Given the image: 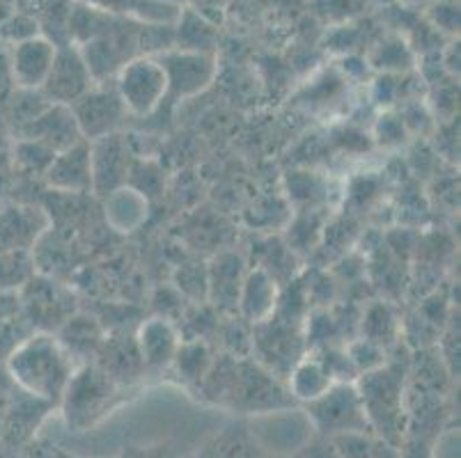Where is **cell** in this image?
<instances>
[{"mask_svg":"<svg viewBox=\"0 0 461 458\" xmlns=\"http://www.w3.org/2000/svg\"><path fill=\"white\" fill-rule=\"evenodd\" d=\"M49 179L56 184L58 188H81L90 186L92 184V158L90 151L86 147H69V149L60 151L53 158L51 167H49Z\"/></svg>","mask_w":461,"mask_h":458,"instance_id":"obj_9","label":"cell"},{"mask_svg":"<svg viewBox=\"0 0 461 458\" xmlns=\"http://www.w3.org/2000/svg\"><path fill=\"white\" fill-rule=\"evenodd\" d=\"M167 92V76L161 62L152 58L129 60L117 76V96L136 115H148Z\"/></svg>","mask_w":461,"mask_h":458,"instance_id":"obj_2","label":"cell"},{"mask_svg":"<svg viewBox=\"0 0 461 458\" xmlns=\"http://www.w3.org/2000/svg\"><path fill=\"white\" fill-rule=\"evenodd\" d=\"M310 418L324 434H363L367 415L354 388L338 385L310 401Z\"/></svg>","mask_w":461,"mask_h":458,"instance_id":"obj_3","label":"cell"},{"mask_svg":"<svg viewBox=\"0 0 461 458\" xmlns=\"http://www.w3.org/2000/svg\"><path fill=\"white\" fill-rule=\"evenodd\" d=\"M124 103L113 92H86L71 108L78 131L87 138H106L120 124Z\"/></svg>","mask_w":461,"mask_h":458,"instance_id":"obj_4","label":"cell"},{"mask_svg":"<svg viewBox=\"0 0 461 458\" xmlns=\"http://www.w3.org/2000/svg\"><path fill=\"white\" fill-rule=\"evenodd\" d=\"M32 131H35L32 140L41 142L56 154L77 145V136L81 133L77 120H74V112L62 106L51 108L49 112L37 117L35 124H32Z\"/></svg>","mask_w":461,"mask_h":458,"instance_id":"obj_8","label":"cell"},{"mask_svg":"<svg viewBox=\"0 0 461 458\" xmlns=\"http://www.w3.org/2000/svg\"><path fill=\"white\" fill-rule=\"evenodd\" d=\"M161 65L167 76V90H175L177 94L203 90L213 76V62L200 53H173L161 58Z\"/></svg>","mask_w":461,"mask_h":458,"instance_id":"obj_6","label":"cell"},{"mask_svg":"<svg viewBox=\"0 0 461 458\" xmlns=\"http://www.w3.org/2000/svg\"><path fill=\"white\" fill-rule=\"evenodd\" d=\"M10 372L16 383L31 394L56 399L69 385L71 364L56 339L37 335L12 353Z\"/></svg>","mask_w":461,"mask_h":458,"instance_id":"obj_1","label":"cell"},{"mask_svg":"<svg viewBox=\"0 0 461 458\" xmlns=\"http://www.w3.org/2000/svg\"><path fill=\"white\" fill-rule=\"evenodd\" d=\"M56 58V46L46 40H23L16 44L14 50V78L21 87H40L49 78V71Z\"/></svg>","mask_w":461,"mask_h":458,"instance_id":"obj_7","label":"cell"},{"mask_svg":"<svg viewBox=\"0 0 461 458\" xmlns=\"http://www.w3.org/2000/svg\"><path fill=\"white\" fill-rule=\"evenodd\" d=\"M330 383H333V376L321 363H303L292 376L294 394L299 399H308V401H314L329 392Z\"/></svg>","mask_w":461,"mask_h":458,"instance_id":"obj_12","label":"cell"},{"mask_svg":"<svg viewBox=\"0 0 461 458\" xmlns=\"http://www.w3.org/2000/svg\"><path fill=\"white\" fill-rule=\"evenodd\" d=\"M86 5L92 7V10L106 12V14L108 12H113V14H127V12H131V14L142 16V19H145L142 7H148L149 19L158 21V23L170 21L175 16V12H167L173 10V7L166 5V3H154V0H86Z\"/></svg>","mask_w":461,"mask_h":458,"instance_id":"obj_13","label":"cell"},{"mask_svg":"<svg viewBox=\"0 0 461 458\" xmlns=\"http://www.w3.org/2000/svg\"><path fill=\"white\" fill-rule=\"evenodd\" d=\"M90 81L92 76L87 71L86 62H83L81 53L78 50H56V58H53V67L49 71V78H46V90L49 94L56 96L62 103H74V101L81 99L86 92H90Z\"/></svg>","mask_w":461,"mask_h":458,"instance_id":"obj_5","label":"cell"},{"mask_svg":"<svg viewBox=\"0 0 461 458\" xmlns=\"http://www.w3.org/2000/svg\"><path fill=\"white\" fill-rule=\"evenodd\" d=\"M140 351L145 360L152 364H163L177 351V337L173 328L163 321H149L140 330Z\"/></svg>","mask_w":461,"mask_h":458,"instance_id":"obj_10","label":"cell"},{"mask_svg":"<svg viewBox=\"0 0 461 458\" xmlns=\"http://www.w3.org/2000/svg\"><path fill=\"white\" fill-rule=\"evenodd\" d=\"M276 308V283L264 271H255L246 280L244 289V310L250 319L269 317Z\"/></svg>","mask_w":461,"mask_h":458,"instance_id":"obj_11","label":"cell"}]
</instances>
